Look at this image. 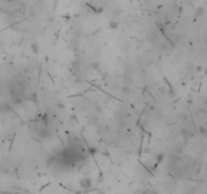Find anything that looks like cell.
Returning a JSON list of instances; mask_svg holds the SVG:
<instances>
[{
    "instance_id": "cell-1",
    "label": "cell",
    "mask_w": 207,
    "mask_h": 194,
    "mask_svg": "<svg viewBox=\"0 0 207 194\" xmlns=\"http://www.w3.org/2000/svg\"><path fill=\"white\" fill-rule=\"evenodd\" d=\"M80 186L82 188H88L92 186V181L89 178H84L80 180Z\"/></svg>"
},
{
    "instance_id": "cell-2",
    "label": "cell",
    "mask_w": 207,
    "mask_h": 194,
    "mask_svg": "<svg viewBox=\"0 0 207 194\" xmlns=\"http://www.w3.org/2000/svg\"><path fill=\"white\" fill-rule=\"evenodd\" d=\"M30 48H31V51L34 52V55H38V46L36 45V44H31Z\"/></svg>"
},
{
    "instance_id": "cell-3",
    "label": "cell",
    "mask_w": 207,
    "mask_h": 194,
    "mask_svg": "<svg viewBox=\"0 0 207 194\" xmlns=\"http://www.w3.org/2000/svg\"><path fill=\"white\" fill-rule=\"evenodd\" d=\"M118 26H119V24H118V23H109V27L111 29H116V28H118Z\"/></svg>"
},
{
    "instance_id": "cell-4",
    "label": "cell",
    "mask_w": 207,
    "mask_h": 194,
    "mask_svg": "<svg viewBox=\"0 0 207 194\" xmlns=\"http://www.w3.org/2000/svg\"><path fill=\"white\" fill-rule=\"evenodd\" d=\"M196 11H197V13H199V16H200L201 14H203V13H204V9H203V7H198V8H197V10H196Z\"/></svg>"
},
{
    "instance_id": "cell-5",
    "label": "cell",
    "mask_w": 207,
    "mask_h": 194,
    "mask_svg": "<svg viewBox=\"0 0 207 194\" xmlns=\"http://www.w3.org/2000/svg\"><path fill=\"white\" fill-rule=\"evenodd\" d=\"M199 132H200L201 134H203V136H205V134H206V130H205V127L204 126H200V127H199Z\"/></svg>"
},
{
    "instance_id": "cell-6",
    "label": "cell",
    "mask_w": 207,
    "mask_h": 194,
    "mask_svg": "<svg viewBox=\"0 0 207 194\" xmlns=\"http://www.w3.org/2000/svg\"><path fill=\"white\" fill-rule=\"evenodd\" d=\"M92 66H93V68H95V69H97V68H98V64H97V63H93V65H92Z\"/></svg>"
}]
</instances>
